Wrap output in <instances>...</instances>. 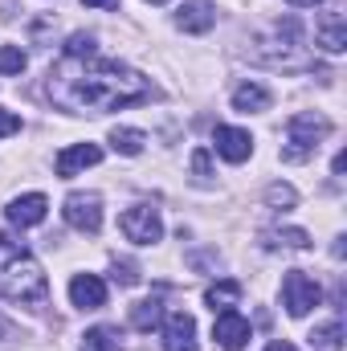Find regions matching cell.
<instances>
[{"instance_id":"1","label":"cell","mask_w":347,"mask_h":351,"mask_svg":"<svg viewBox=\"0 0 347 351\" xmlns=\"http://www.w3.org/2000/svg\"><path fill=\"white\" fill-rule=\"evenodd\" d=\"M49 98L66 110L102 114V110H123V106L147 102L152 82L143 74H135L131 66H123L115 58H102L94 37L74 33L62 62L49 70Z\"/></svg>"},{"instance_id":"4","label":"cell","mask_w":347,"mask_h":351,"mask_svg":"<svg viewBox=\"0 0 347 351\" xmlns=\"http://www.w3.org/2000/svg\"><path fill=\"white\" fill-rule=\"evenodd\" d=\"M119 229H123V237L135 241V245H156V241L164 237L160 213H156L152 204H131V208L119 217Z\"/></svg>"},{"instance_id":"7","label":"cell","mask_w":347,"mask_h":351,"mask_svg":"<svg viewBox=\"0 0 347 351\" xmlns=\"http://www.w3.org/2000/svg\"><path fill=\"white\" fill-rule=\"evenodd\" d=\"M250 335H254V327H250V319H241L237 311H221L217 323H213V339L225 351H241L250 343Z\"/></svg>"},{"instance_id":"15","label":"cell","mask_w":347,"mask_h":351,"mask_svg":"<svg viewBox=\"0 0 347 351\" xmlns=\"http://www.w3.org/2000/svg\"><path fill=\"white\" fill-rule=\"evenodd\" d=\"M274 98H270V90L258 86V82H246V86L233 90V110H241V114H258V110H265Z\"/></svg>"},{"instance_id":"25","label":"cell","mask_w":347,"mask_h":351,"mask_svg":"<svg viewBox=\"0 0 347 351\" xmlns=\"http://www.w3.org/2000/svg\"><path fill=\"white\" fill-rule=\"evenodd\" d=\"M115 282H123V286H135V282H139V269H135L131 262H119V258H115Z\"/></svg>"},{"instance_id":"19","label":"cell","mask_w":347,"mask_h":351,"mask_svg":"<svg viewBox=\"0 0 347 351\" xmlns=\"http://www.w3.org/2000/svg\"><path fill=\"white\" fill-rule=\"evenodd\" d=\"M82 351H119V331L115 327H90L82 335Z\"/></svg>"},{"instance_id":"12","label":"cell","mask_w":347,"mask_h":351,"mask_svg":"<svg viewBox=\"0 0 347 351\" xmlns=\"http://www.w3.org/2000/svg\"><path fill=\"white\" fill-rule=\"evenodd\" d=\"M102 160V147L98 143H74V147H66L58 160H53V168H58V176H78V172H86V168H94Z\"/></svg>"},{"instance_id":"5","label":"cell","mask_w":347,"mask_h":351,"mask_svg":"<svg viewBox=\"0 0 347 351\" xmlns=\"http://www.w3.org/2000/svg\"><path fill=\"white\" fill-rule=\"evenodd\" d=\"M282 302H286V311H290L294 319H302L307 311H315V306L323 302V290H319V282L307 278L302 269H290V274L282 278Z\"/></svg>"},{"instance_id":"20","label":"cell","mask_w":347,"mask_h":351,"mask_svg":"<svg viewBox=\"0 0 347 351\" xmlns=\"http://www.w3.org/2000/svg\"><path fill=\"white\" fill-rule=\"evenodd\" d=\"M311 343H315L319 351H339V348H344V323L335 319V323H327V327L311 331Z\"/></svg>"},{"instance_id":"21","label":"cell","mask_w":347,"mask_h":351,"mask_svg":"<svg viewBox=\"0 0 347 351\" xmlns=\"http://www.w3.org/2000/svg\"><path fill=\"white\" fill-rule=\"evenodd\" d=\"M265 245H270V250H278V245H286V250H307L311 237H307L302 229H278V233H265Z\"/></svg>"},{"instance_id":"10","label":"cell","mask_w":347,"mask_h":351,"mask_svg":"<svg viewBox=\"0 0 347 351\" xmlns=\"http://www.w3.org/2000/svg\"><path fill=\"white\" fill-rule=\"evenodd\" d=\"M164 351H200L196 348V323H192V315H184V311L164 315Z\"/></svg>"},{"instance_id":"28","label":"cell","mask_w":347,"mask_h":351,"mask_svg":"<svg viewBox=\"0 0 347 351\" xmlns=\"http://www.w3.org/2000/svg\"><path fill=\"white\" fill-rule=\"evenodd\" d=\"M82 4H90V8H115L119 0H82Z\"/></svg>"},{"instance_id":"16","label":"cell","mask_w":347,"mask_h":351,"mask_svg":"<svg viewBox=\"0 0 347 351\" xmlns=\"http://www.w3.org/2000/svg\"><path fill=\"white\" fill-rule=\"evenodd\" d=\"M160 323H164V302L160 298H143V302L131 306V327L135 331H156Z\"/></svg>"},{"instance_id":"8","label":"cell","mask_w":347,"mask_h":351,"mask_svg":"<svg viewBox=\"0 0 347 351\" xmlns=\"http://www.w3.org/2000/svg\"><path fill=\"white\" fill-rule=\"evenodd\" d=\"M4 213H8V221H12L16 229H33V225H41V221H45L49 200H45L41 192H25V196H12Z\"/></svg>"},{"instance_id":"3","label":"cell","mask_w":347,"mask_h":351,"mask_svg":"<svg viewBox=\"0 0 347 351\" xmlns=\"http://www.w3.org/2000/svg\"><path fill=\"white\" fill-rule=\"evenodd\" d=\"M327 135H331V123H327L323 114H315V110L294 114V119L286 123V147H282V160H286V164H302V160H311L315 147H319Z\"/></svg>"},{"instance_id":"18","label":"cell","mask_w":347,"mask_h":351,"mask_svg":"<svg viewBox=\"0 0 347 351\" xmlns=\"http://www.w3.org/2000/svg\"><path fill=\"white\" fill-rule=\"evenodd\" d=\"M143 143H147V139H143V131H135V127H115V131H110V147L123 152V156H139Z\"/></svg>"},{"instance_id":"30","label":"cell","mask_w":347,"mask_h":351,"mask_svg":"<svg viewBox=\"0 0 347 351\" xmlns=\"http://www.w3.org/2000/svg\"><path fill=\"white\" fill-rule=\"evenodd\" d=\"M147 4H168V0H147Z\"/></svg>"},{"instance_id":"29","label":"cell","mask_w":347,"mask_h":351,"mask_svg":"<svg viewBox=\"0 0 347 351\" xmlns=\"http://www.w3.org/2000/svg\"><path fill=\"white\" fill-rule=\"evenodd\" d=\"M294 8H315V4H323V0H290Z\"/></svg>"},{"instance_id":"26","label":"cell","mask_w":347,"mask_h":351,"mask_svg":"<svg viewBox=\"0 0 347 351\" xmlns=\"http://www.w3.org/2000/svg\"><path fill=\"white\" fill-rule=\"evenodd\" d=\"M16 131H21V119L0 106V139H4V135H16Z\"/></svg>"},{"instance_id":"27","label":"cell","mask_w":347,"mask_h":351,"mask_svg":"<svg viewBox=\"0 0 347 351\" xmlns=\"http://www.w3.org/2000/svg\"><path fill=\"white\" fill-rule=\"evenodd\" d=\"M265 351H298V348H294V343H286V339H274Z\"/></svg>"},{"instance_id":"14","label":"cell","mask_w":347,"mask_h":351,"mask_svg":"<svg viewBox=\"0 0 347 351\" xmlns=\"http://www.w3.org/2000/svg\"><path fill=\"white\" fill-rule=\"evenodd\" d=\"M204 302L213 306V315H221V311H237V302H241V282H233V278L213 282V286L204 290Z\"/></svg>"},{"instance_id":"23","label":"cell","mask_w":347,"mask_h":351,"mask_svg":"<svg viewBox=\"0 0 347 351\" xmlns=\"http://www.w3.org/2000/svg\"><path fill=\"white\" fill-rule=\"evenodd\" d=\"M265 200H270L274 208H294V200H298V192H294L290 184H274V188L265 192Z\"/></svg>"},{"instance_id":"11","label":"cell","mask_w":347,"mask_h":351,"mask_svg":"<svg viewBox=\"0 0 347 351\" xmlns=\"http://www.w3.org/2000/svg\"><path fill=\"white\" fill-rule=\"evenodd\" d=\"M70 302H74L78 311H98V306H106V282H102L98 274H78V278L70 282Z\"/></svg>"},{"instance_id":"17","label":"cell","mask_w":347,"mask_h":351,"mask_svg":"<svg viewBox=\"0 0 347 351\" xmlns=\"http://www.w3.org/2000/svg\"><path fill=\"white\" fill-rule=\"evenodd\" d=\"M319 45L327 53H344L347 49V29H344V16H327L323 29H319Z\"/></svg>"},{"instance_id":"9","label":"cell","mask_w":347,"mask_h":351,"mask_svg":"<svg viewBox=\"0 0 347 351\" xmlns=\"http://www.w3.org/2000/svg\"><path fill=\"white\" fill-rule=\"evenodd\" d=\"M213 143H217V156L229 160V164H246L250 152H254V139H250V131H241V127H217V131H213Z\"/></svg>"},{"instance_id":"6","label":"cell","mask_w":347,"mask_h":351,"mask_svg":"<svg viewBox=\"0 0 347 351\" xmlns=\"http://www.w3.org/2000/svg\"><path fill=\"white\" fill-rule=\"evenodd\" d=\"M62 213H66V225H74L78 233H98L102 229V196L98 192H70Z\"/></svg>"},{"instance_id":"24","label":"cell","mask_w":347,"mask_h":351,"mask_svg":"<svg viewBox=\"0 0 347 351\" xmlns=\"http://www.w3.org/2000/svg\"><path fill=\"white\" fill-rule=\"evenodd\" d=\"M192 172H196L200 184H208V180H213V164H208V152H204V147H196V152H192Z\"/></svg>"},{"instance_id":"13","label":"cell","mask_w":347,"mask_h":351,"mask_svg":"<svg viewBox=\"0 0 347 351\" xmlns=\"http://www.w3.org/2000/svg\"><path fill=\"white\" fill-rule=\"evenodd\" d=\"M213 21H217L213 0H184V8H180V16H176V25H180L184 33H208Z\"/></svg>"},{"instance_id":"2","label":"cell","mask_w":347,"mask_h":351,"mask_svg":"<svg viewBox=\"0 0 347 351\" xmlns=\"http://www.w3.org/2000/svg\"><path fill=\"white\" fill-rule=\"evenodd\" d=\"M0 298L16 302V306H45L49 298V282L41 274V265L33 262V254L0 233Z\"/></svg>"},{"instance_id":"22","label":"cell","mask_w":347,"mask_h":351,"mask_svg":"<svg viewBox=\"0 0 347 351\" xmlns=\"http://www.w3.org/2000/svg\"><path fill=\"white\" fill-rule=\"evenodd\" d=\"M25 62H29V58H25L16 45H0V74H21Z\"/></svg>"}]
</instances>
